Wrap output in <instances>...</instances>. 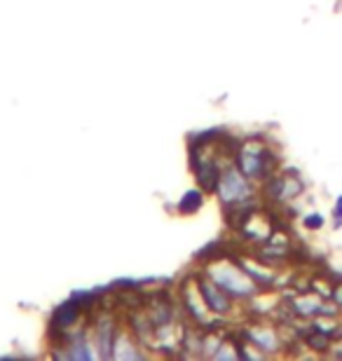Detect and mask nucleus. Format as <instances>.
I'll list each match as a JSON object with an SVG mask.
<instances>
[{
    "mask_svg": "<svg viewBox=\"0 0 342 361\" xmlns=\"http://www.w3.org/2000/svg\"><path fill=\"white\" fill-rule=\"evenodd\" d=\"M75 312H78V307H75V305H71V302H66V305L59 307V312L54 314V322L59 324V326H66L68 322L75 319Z\"/></svg>",
    "mask_w": 342,
    "mask_h": 361,
    "instance_id": "nucleus-3",
    "label": "nucleus"
},
{
    "mask_svg": "<svg viewBox=\"0 0 342 361\" xmlns=\"http://www.w3.org/2000/svg\"><path fill=\"white\" fill-rule=\"evenodd\" d=\"M310 345H312V348H317V350H324V348H326V336H314V338H310Z\"/></svg>",
    "mask_w": 342,
    "mask_h": 361,
    "instance_id": "nucleus-4",
    "label": "nucleus"
},
{
    "mask_svg": "<svg viewBox=\"0 0 342 361\" xmlns=\"http://www.w3.org/2000/svg\"><path fill=\"white\" fill-rule=\"evenodd\" d=\"M204 295H207V300L211 302V307L218 310V312H221V310L228 307V300H225L223 295H218V293H216L214 284H204Z\"/></svg>",
    "mask_w": 342,
    "mask_h": 361,
    "instance_id": "nucleus-1",
    "label": "nucleus"
},
{
    "mask_svg": "<svg viewBox=\"0 0 342 361\" xmlns=\"http://www.w3.org/2000/svg\"><path fill=\"white\" fill-rule=\"evenodd\" d=\"M200 207H202V195L200 192H188L185 197L181 200V212H185V214L197 212Z\"/></svg>",
    "mask_w": 342,
    "mask_h": 361,
    "instance_id": "nucleus-2",
    "label": "nucleus"
},
{
    "mask_svg": "<svg viewBox=\"0 0 342 361\" xmlns=\"http://www.w3.org/2000/svg\"><path fill=\"white\" fill-rule=\"evenodd\" d=\"M336 216H338V219H342V197L338 200V207H336Z\"/></svg>",
    "mask_w": 342,
    "mask_h": 361,
    "instance_id": "nucleus-6",
    "label": "nucleus"
},
{
    "mask_svg": "<svg viewBox=\"0 0 342 361\" xmlns=\"http://www.w3.org/2000/svg\"><path fill=\"white\" fill-rule=\"evenodd\" d=\"M305 223H307V228H322V216H310V219L307 221H305Z\"/></svg>",
    "mask_w": 342,
    "mask_h": 361,
    "instance_id": "nucleus-5",
    "label": "nucleus"
}]
</instances>
